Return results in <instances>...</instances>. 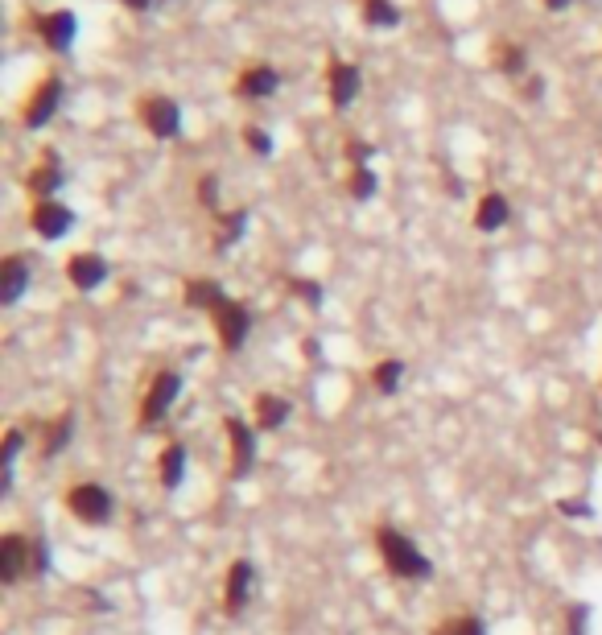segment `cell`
Here are the masks:
<instances>
[{
    "label": "cell",
    "mask_w": 602,
    "mask_h": 635,
    "mask_svg": "<svg viewBox=\"0 0 602 635\" xmlns=\"http://www.w3.org/2000/svg\"><path fill=\"white\" fill-rule=\"evenodd\" d=\"M376 545L384 553V565L396 574V578H409V582H425L433 574V561L405 537V532H396V528H380L376 532Z\"/></svg>",
    "instance_id": "cell-1"
},
{
    "label": "cell",
    "mask_w": 602,
    "mask_h": 635,
    "mask_svg": "<svg viewBox=\"0 0 602 635\" xmlns=\"http://www.w3.org/2000/svg\"><path fill=\"white\" fill-rule=\"evenodd\" d=\"M33 570H46V553L38 541H25L17 532H9L5 541H0V582H21L25 574Z\"/></svg>",
    "instance_id": "cell-2"
},
{
    "label": "cell",
    "mask_w": 602,
    "mask_h": 635,
    "mask_svg": "<svg viewBox=\"0 0 602 635\" xmlns=\"http://www.w3.org/2000/svg\"><path fill=\"white\" fill-rule=\"evenodd\" d=\"M178 392H182V376H178V372H161V376H153V388H149L145 405H141V425H145V429H153L165 413L174 409Z\"/></svg>",
    "instance_id": "cell-3"
},
{
    "label": "cell",
    "mask_w": 602,
    "mask_h": 635,
    "mask_svg": "<svg viewBox=\"0 0 602 635\" xmlns=\"http://www.w3.org/2000/svg\"><path fill=\"white\" fill-rule=\"evenodd\" d=\"M66 504H71V512H75L83 524H104V520L112 516V495L99 487V483H79V487H71Z\"/></svg>",
    "instance_id": "cell-4"
},
{
    "label": "cell",
    "mask_w": 602,
    "mask_h": 635,
    "mask_svg": "<svg viewBox=\"0 0 602 635\" xmlns=\"http://www.w3.org/2000/svg\"><path fill=\"white\" fill-rule=\"evenodd\" d=\"M141 116H145V128L153 132L157 141H170V137H178V132H182V108L174 104V99H165V95L145 99Z\"/></svg>",
    "instance_id": "cell-5"
},
{
    "label": "cell",
    "mask_w": 602,
    "mask_h": 635,
    "mask_svg": "<svg viewBox=\"0 0 602 635\" xmlns=\"http://www.w3.org/2000/svg\"><path fill=\"white\" fill-rule=\"evenodd\" d=\"M215 326H219V339L227 351H240L244 339H248V330H252V314L240 306V302H223L215 310Z\"/></svg>",
    "instance_id": "cell-6"
},
{
    "label": "cell",
    "mask_w": 602,
    "mask_h": 635,
    "mask_svg": "<svg viewBox=\"0 0 602 635\" xmlns=\"http://www.w3.org/2000/svg\"><path fill=\"white\" fill-rule=\"evenodd\" d=\"M227 438H231V450H236V466H231V479H244L256 462V433L240 421V417H227Z\"/></svg>",
    "instance_id": "cell-7"
},
{
    "label": "cell",
    "mask_w": 602,
    "mask_h": 635,
    "mask_svg": "<svg viewBox=\"0 0 602 635\" xmlns=\"http://www.w3.org/2000/svg\"><path fill=\"white\" fill-rule=\"evenodd\" d=\"M252 582H256L252 561H236V565L227 570V594H223L227 615H240V611L248 607V598H252Z\"/></svg>",
    "instance_id": "cell-8"
},
{
    "label": "cell",
    "mask_w": 602,
    "mask_h": 635,
    "mask_svg": "<svg viewBox=\"0 0 602 635\" xmlns=\"http://www.w3.org/2000/svg\"><path fill=\"white\" fill-rule=\"evenodd\" d=\"M71 227H75V215L66 211L62 203H38V207H33V231H38L42 240H58Z\"/></svg>",
    "instance_id": "cell-9"
},
{
    "label": "cell",
    "mask_w": 602,
    "mask_h": 635,
    "mask_svg": "<svg viewBox=\"0 0 602 635\" xmlns=\"http://www.w3.org/2000/svg\"><path fill=\"white\" fill-rule=\"evenodd\" d=\"M359 83H363L359 66H351V62H330V99H334V108H347L351 99L359 95Z\"/></svg>",
    "instance_id": "cell-10"
},
{
    "label": "cell",
    "mask_w": 602,
    "mask_h": 635,
    "mask_svg": "<svg viewBox=\"0 0 602 635\" xmlns=\"http://www.w3.org/2000/svg\"><path fill=\"white\" fill-rule=\"evenodd\" d=\"M38 29H42V38H46L50 50H71V46H75V29H79V21H75V13H66V9H62V13L42 17Z\"/></svg>",
    "instance_id": "cell-11"
},
{
    "label": "cell",
    "mask_w": 602,
    "mask_h": 635,
    "mask_svg": "<svg viewBox=\"0 0 602 635\" xmlns=\"http://www.w3.org/2000/svg\"><path fill=\"white\" fill-rule=\"evenodd\" d=\"M25 289H29V260L25 256H9L5 264H0V302L13 306Z\"/></svg>",
    "instance_id": "cell-12"
},
{
    "label": "cell",
    "mask_w": 602,
    "mask_h": 635,
    "mask_svg": "<svg viewBox=\"0 0 602 635\" xmlns=\"http://www.w3.org/2000/svg\"><path fill=\"white\" fill-rule=\"evenodd\" d=\"M58 99H62V83H58V79H46V83L38 87V95H33V104L25 108V124H29V128H42V124L58 112Z\"/></svg>",
    "instance_id": "cell-13"
},
{
    "label": "cell",
    "mask_w": 602,
    "mask_h": 635,
    "mask_svg": "<svg viewBox=\"0 0 602 635\" xmlns=\"http://www.w3.org/2000/svg\"><path fill=\"white\" fill-rule=\"evenodd\" d=\"M71 281H75V289H99L108 281V264L99 260V256H91V252H83V256H75L71 260Z\"/></svg>",
    "instance_id": "cell-14"
},
{
    "label": "cell",
    "mask_w": 602,
    "mask_h": 635,
    "mask_svg": "<svg viewBox=\"0 0 602 635\" xmlns=\"http://www.w3.org/2000/svg\"><path fill=\"white\" fill-rule=\"evenodd\" d=\"M277 87H281V75L273 71V66H252V71H244V79H240L244 99H269Z\"/></svg>",
    "instance_id": "cell-15"
},
{
    "label": "cell",
    "mask_w": 602,
    "mask_h": 635,
    "mask_svg": "<svg viewBox=\"0 0 602 635\" xmlns=\"http://www.w3.org/2000/svg\"><path fill=\"white\" fill-rule=\"evenodd\" d=\"M508 215H512L508 198H504V194H487L483 203H479V215H475V223H479V231H499V227L508 223Z\"/></svg>",
    "instance_id": "cell-16"
},
{
    "label": "cell",
    "mask_w": 602,
    "mask_h": 635,
    "mask_svg": "<svg viewBox=\"0 0 602 635\" xmlns=\"http://www.w3.org/2000/svg\"><path fill=\"white\" fill-rule=\"evenodd\" d=\"M227 302L223 297V289H219V281H190L186 285V306H198V310H219Z\"/></svg>",
    "instance_id": "cell-17"
},
{
    "label": "cell",
    "mask_w": 602,
    "mask_h": 635,
    "mask_svg": "<svg viewBox=\"0 0 602 635\" xmlns=\"http://www.w3.org/2000/svg\"><path fill=\"white\" fill-rule=\"evenodd\" d=\"M256 421H260L264 433L281 429V425L289 421V400H281V396H260V400H256Z\"/></svg>",
    "instance_id": "cell-18"
},
{
    "label": "cell",
    "mask_w": 602,
    "mask_h": 635,
    "mask_svg": "<svg viewBox=\"0 0 602 635\" xmlns=\"http://www.w3.org/2000/svg\"><path fill=\"white\" fill-rule=\"evenodd\" d=\"M58 186H62V170H58V165H54V161H46V165H42V170H33V174H29V190H33V194H38V198H42V203H50V194H54Z\"/></svg>",
    "instance_id": "cell-19"
},
{
    "label": "cell",
    "mask_w": 602,
    "mask_h": 635,
    "mask_svg": "<svg viewBox=\"0 0 602 635\" xmlns=\"http://www.w3.org/2000/svg\"><path fill=\"white\" fill-rule=\"evenodd\" d=\"M186 479V450L182 446H170L161 454V483L165 487H178Z\"/></svg>",
    "instance_id": "cell-20"
},
{
    "label": "cell",
    "mask_w": 602,
    "mask_h": 635,
    "mask_svg": "<svg viewBox=\"0 0 602 635\" xmlns=\"http://www.w3.org/2000/svg\"><path fill=\"white\" fill-rule=\"evenodd\" d=\"M363 21L376 25V29H396L400 13H396L392 0H367V5H363Z\"/></svg>",
    "instance_id": "cell-21"
},
{
    "label": "cell",
    "mask_w": 602,
    "mask_h": 635,
    "mask_svg": "<svg viewBox=\"0 0 602 635\" xmlns=\"http://www.w3.org/2000/svg\"><path fill=\"white\" fill-rule=\"evenodd\" d=\"M400 376H405V363H400V359H384L376 372H372V380H376V388H380L384 396H392V392L400 388Z\"/></svg>",
    "instance_id": "cell-22"
},
{
    "label": "cell",
    "mask_w": 602,
    "mask_h": 635,
    "mask_svg": "<svg viewBox=\"0 0 602 635\" xmlns=\"http://www.w3.org/2000/svg\"><path fill=\"white\" fill-rule=\"evenodd\" d=\"M438 635H487V627L475 615H454L450 623L438 627Z\"/></svg>",
    "instance_id": "cell-23"
},
{
    "label": "cell",
    "mask_w": 602,
    "mask_h": 635,
    "mask_svg": "<svg viewBox=\"0 0 602 635\" xmlns=\"http://www.w3.org/2000/svg\"><path fill=\"white\" fill-rule=\"evenodd\" d=\"M71 429H75L71 413H66V417H58V425L50 429V438H46V454H58L66 442H71Z\"/></svg>",
    "instance_id": "cell-24"
},
{
    "label": "cell",
    "mask_w": 602,
    "mask_h": 635,
    "mask_svg": "<svg viewBox=\"0 0 602 635\" xmlns=\"http://www.w3.org/2000/svg\"><path fill=\"white\" fill-rule=\"evenodd\" d=\"M351 194H355V198H372V194H376V174L367 170V165H359V170H355V178H351Z\"/></svg>",
    "instance_id": "cell-25"
},
{
    "label": "cell",
    "mask_w": 602,
    "mask_h": 635,
    "mask_svg": "<svg viewBox=\"0 0 602 635\" xmlns=\"http://www.w3.org/2000/svg\"><path fill=\"white\" fill-rule=\"evenodd\" d=\"M244 223H248V211H236L227 223H223V236H219V248H227V244H236L240 236H244Z\"/></svg>",
    "instance_id": "cell-26"
},
{
    "label": "cell",
    "mask_w": 602,
    "mask_h": 635,
    "mask_svg": "<svg viewBox=\"0 0 602 635\" xmlns=\"http://www.w3.org/2000/svg\"><path fill=\"white\" fill-rule=\"evenodd\" d=\"M499 66H504L508 75L524 71V50H516V46H504V50H499Z\"/></svg>",
    "instance_id": "cell-27"
},
{
    "label": "cell",
    "mask_w": 602,
    "mask_h": 635,
    "mask_svg": "<svg viewBox=\"0 0 602 635\" xmlns=\"http://www.w3.org/2000/svg\"><path fill=\"white\" fill-rule=\"evenodd\" d=\"M244 137H248V145H252V149L260 153V157H269V153H273V137H269V132H260V128H248Z\"/></svg>",
    "instance_id": "cell-28"
},
{
    "label": "cell",
    "mask_w": 602,
    "mask_h": 635,
    "mask_svg": "<svg viewBox=\"0 0 602 635\" xmlns=\"http://www.w3.org/2000/svg\"><path fill=\"white\" fill-rule=\"evenodd\" d=\"M289 289H293V293H301V297H306V302H310V306H322V285H314V281H293Z\"/></svg>",
    "instance_id": "cell-29"
},
{
    "label": "cell",
    "mask_w": 602,
    "mask_h": 635,
    "mask_svg": "<svg viewBox=\"0 0 602 635\" xmlns=\"http://www.w3.org/2000/svg\"><path fill=\"white\" fill-rule=\"evenodd\" d=\"M586 623H590V607L586 603L570 607V635H586Z\"/></svg>",
    "instance_id": "cell-30"
},
{
    "label": "cell",
    "mask_w": 602,
    "mask_h": 635,
    "mask_svg": "<svg viewBox=\"0 0 602 635\" xmlns=\"http://www.w3.org/2000/svg\"><path fill=\"white\" fill-rule=\"evenodd\" d=\"M557 512H565V516H590V504H582V499H561Z\"/></svg>",
    "instance_id": "cell-31"
},
{
    "label": "cell",
    "mask_w": 602,
    "mask_h": 635,
    "mask_svg": "<svg viewBox=\"0 0 602 635\" xmlns=\"http://www.w3.org/2000/svg\"><path fill=\"white\" fill-rule=\"evenodd\" d=\"M351 157H355V161L363 165L367 157H372V145H359V141H355V145H351Z\"/></svg>",
    "instance_id": "cell-32"
},
{
    "label": "cell",
    "mask_w": 602,
    "mask_h": 635,
    "mask_svg": "<svg viewBox=\"0 0 602 635\" xmlns=\"http://www.w3.org/2000/svg\"><path fill=\"white\" fill-rule=\"evenodd\" d=\"M203 203L215 207V178H203Z\"/></svg>",
    "instance_id": "cell-33"
},
{
    "label": "cell",
    "mask_w": 602,
    "mask_h": 635,
    "mask_svg": "<svg viewBox=\"0 0 602 635\" xmlns=\"http://www.w3.org/2000/svg\"><path fill=\"white\" fill-rule=\"evenodd\" d=\"M545 9H553V13H561V9H570V0H545Z\"/></svg>",
    "instance_id": "cell-34"
},
{
    "label": "cell",
    "mask_w": 602,
    "mask_h": 635,
    "mask_svg": "<svg viewBox=\"0 0 602 635\" xmlns=\"http://www.w3.org/2000/svg\"><path fill=\"white\" fill-rule=\"evenodd\" d=\"M124 5H128V9H137V13H141V9H149V0H124Z\"/></svg>",
    "instance_id": "cell-35"
},
{
    "label": "cell",
    "mask_w": 602,
    "mask_h": 635,
    "mask_svg": "<svg viewBox=\"0 0 602 635\" xmlns=\"http://www.w3.org/2000/svg\"><path fill=\"white\" fill-rule=\"evenodd\" d=\"M598 446H602V433H598Z\"/></svg>",
    "instance_id": "cell-36"
}]
</instances>
